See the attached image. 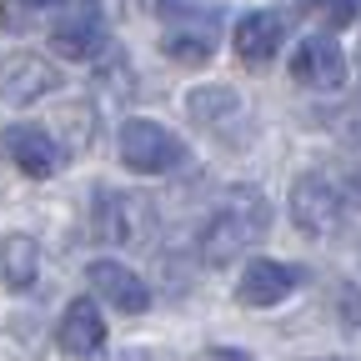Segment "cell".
<instances>
[{
    "mask_svg": "<svg viewBox=\"0 0 361 361\" xmlns=\"http://www.w3.org/2000/svg\"><path fill=\"white\" fill-rule=\"evenodd\" d=\"M266 226H271V206L256 186H231V201H226V211L201 231L196 251L206 266H231L251 241L266 236Z\"/></svg>",
    "mask_w": 361,
    "mask_h": 361,
    "instance_id": "1",
    "label": "cell"
},
{
    "mask_svg": "<svg viewBox=\"0 0 361 361\" xmlns=\"http://www.w3.org/2000/svg\"><path fill=\"white\" fill-rule=\"evenodd\" d=\"M156 221V201L141 191H96V206H90V231L111 246H151Z\"/></svg>",
    "mask_w": 361,
    "mask_h": 361,
    "instance_id": "2",
    "label": "cell"
},
{
    "mask_svg": "<svg viewBox=\"0 0 361 361\" xmlns=\"http://www.w3.org/2000/svg\"><path fill=\"white\" fill-rule=\"evenodd\" d=\"M121 161L135 176H166L186 161L180 135H171L161 121H126L121 126Z\"/></svg>",
    "mask_w": 361,
    "mask_h": 361,
    "instance_id": "3",
    "label": "cell"
},
{
    "mask_svg": "<svg viewBox=\"0 0 361 361\" xmlns=\"http://www.w3.org/2000/svg\"><path fill=\"white\" fill-rule=\"evenodd\" d=\"M346 216V201L336 191V180L326 171H311V176H296L291 186V221L301 226L306 236H331Z\"/></svg>",
    "mask_w": 361,
    "mask_h": 361,
    "instance_id": "4",
    "label": "cell"
},
{
    "mask_svg": "<svg viewBox=\"0 0 361 361\" xmlns=\"http://www.w3.org/2000/svg\"><path fill=\"white\" fill-rule=\"evenodd\" d=\"M0 151H6L11 166H16L20 176H30V180H51V176L66 166V146H61L45 126H30V121L0 130Z\"/></svg>",
    "mask_w": 361,
    "mask_h": 361,
    "instance_id": "5",
    "label": "cell"
},
{
    "mask_svg": "<svg viewBox=\"0 0 361 361\" xmlns=\"http://www.w3.org/2000/svg\"><path fill=\"white\" fill-rule=\"evenodd\" d=\"M51 45H56V56H66V61H96L106 51V16H101L96 0H75V6L56 20Z\"/></svg>",
    "mask_w": 361,
    "mask_h": 361,
    "instance_id": "6",
    "label": "cell"
},
{
    "mask_svg": "<svg viewBox=\"0 0 361 361\" xmlns=\"http://www.w3.org/2000/svg\"><path fill=\"white\" fill-rule=\"evenodd\" d=\"M61 85L56 66L35 56V51H16L0 61V96H6L11 106H35L40 96H51V90Z\"/></svg>",
    "mask_w": 361,
    "mask_h": 361,
    "instance_id": "7",
    "label": "cell"
},
{
    "mask_svg": "<svg viewBox=\"0 0 361 361\" xmlns=\"http://www.w3.org/2000/svg\"><path fill=\"white\" fill-rule=\"evenodd\" d=\"M291 80L311 90H341L346 85V56L331 35H306L291 56Z\"/></svg>",
    "mask_w": 361,
    "mask_h": 361,
    "instance_id": "8",
    "label": "cell"
},
{
    "mask_svg": "<svg viewBox=\"0 0 361 361\" xmlns=\"http://www.w3.org/2000/svg\"><path fill=\"white\" fill-rule=\"evenodd\" d=\"M301 281H306V271H301V266L261 256V261H251V266L241 271L236 296H241V306H276V301H286Z\"/></svg>",
    "mask_w": 361,
    "mask_h": 361,
    "instance_id": "9",
    "label": "cell"
},
{
    "mask_svg": "<svg viewBox=\"0 0 361 361\" xmlns=\"http://www.w3.org/2000/svg\"><path fill=\"white\" fill-rule=\"evenodd\" d=\"M101 346H106V316H101V306L90 296H75L66 306V316H61V351L90 361V356H101Z\"/></svg>",
    "mask_w": 361,
    "mask_h": 361,
    "instance_id": "10",
    "label": "cell"
},
{
    "mask_svg": "<svg viewBox=\"0 0 361 361\" xmlns=\"http://www.w3.org/2000/svg\"><path fill=\"white\" fill-rule=\"evenodd\" d=\"M90 286H96L116 311H126V316H141L146 306H151V286L135 276L130 266H121V261H90Z\"/></svg>",
    "mask_w": 361,
    "mask_h": 361,
    "instance_id": "11",
    "label": "cell"
},
{
    "mask_svg": "<svg viewBox=\"0 0 361 361\" xmlns=\"http://www.w3.org/2000/svg\"><path fill=\"white\" fill-rule=\"evenodd\" d=\"M161 51L180 66H206L211 51H216V20L201 16V11H186L166 35H161Z\"/></svg>",
    "mask_w": 361,
    "mask_h": 361,
    "instance_id": "12",
    "label": "cell"
},
{
    "mask_svg": "<svg viewBox=\"0 0 361 361\" xmlns=\"http://www.w3.org/2000/svg\"><path fill=\"white\" fill-rule=\"evenodd\" d=\"M281 35H286V20H281L276 11H251V16L236 20L231 45H236V56H241L246 66H266L271 56L281 51Z\"/></svg>",
    "mask_w": 361,
    "mask_h": 361,
    "instance_id": "13",
    "label": "cell"
},
{
    "mask_svg": "<svg viewBox=\"0 0 361 361\" xmlns=\"http://www.w3.org/2000/svg\"><path fill=\"white\" fill-rule=\"evenodd\" d=\"M0 276H6L11 291L35 286V276H40V246H35V236L11 231L6 241H0Z\"/></svg>",
    "mask_w": 361,
    "mask_h": 361,
    "instance_id": "14",
    "label": "cell"
},
{
    "mask_svg": "<svg viewBox=\"0 0 361 361\" xmlns=\"http://www.w3.org/2000/svg\"><path fill=\"white\" fill-rule=\"evenodd\" d=\"M186 111L201 126H221V121H231L241 111V96H236L231 85H196L191 96H186Z\"/></svg>",
    "mask_w": 361,
    "mask_h": 361,
    "instance_id": "15",
    "label": "cell"
},
{
    "mask_svg": "<svg viewBox=\"0 0 361 361\" xmlns=\"http://www.w3.org/2000/svg\"><path fill=\"white\" fill-rule=\"evenodd\" d=\"M61 135H66V141H61L66 156H71V151H85V141H90V106L75 101L71 111H61Z\"/></svg>",
    "mask_w": 361,
    "mask_h": 361,
    "instance_id": "16",
    "label": "cell"
},
{
    "mask_svg": "<svg viewBox=\"0 0 361 361\" xmlns=\"http://www.w3.org/2000/svg\"><path fill=\"white\" fill-rule=\"evenodd\" d=\"M326 176L336 180V191H341L346 206H361V166H336V171H326Z\"/></svg>",
    "mask_w": 361,
    "mask_h": 361,
    "instance_id": "17",
    "label": "cell"
},
{
    "mask_svg": "<svg viewBox=\"0 0 361 361\" xmlns=\"http://www.w3.org/2000/svg\"><path fill=\"white\" fill-rule=\"evenodd\" d=\"M336 311H341V326H361V286H341L336 291Z\"/></svg>",
    "mask_w": 361,
    "mask_h": 361,
    "instance_id": "18",
    "label": "cell"
},
{
    "mask_svg": "<svg viewBox=\"0 0 361 361\" xmlns=\"http://www.w3.org/2000/svg\"><path fill=\"white\" fill-rule=\"evenodd\" d=\"M361 16V0H326V20L331 25H351Z\"/></svg>",
    "mask_w": 361,
    "mask_h": 361,
    "instance_id": "19",
    "label": "cell"
},
{
    "mask_svg": "<svg viewBox=\"0 0 361 361\" xmlns=\"http://www.w3.org/2000/svg\"><path fill=\"white\" fill-rule=\"evenodd\" d=\"M141 6L151 11V16H161V20H180V16H186L191 6H186V0H141Z\"/></svg>",
    "mask_w": 361,
    "mask_h": 361,
    "instance_id": "20",
    "label": "cell"
},
{
    "mask_svg": "<svg viewBox=\"0 0 361 361\" xmlns=\"http://www.w3.org/2000/svg\"><path fill=\"white\" fill-rule=\"evenodd\" d=\"M351 141H356V151H361V126H351Z\"/></svg>",
    "mask_w": 361,
    "mask_h": 361,
    "instance_id": "21",
    "label": "cell"
},
{
    "mask_svg": "<svg viewBox=\"0 0 361 361\" xmlns=\"http://www.w3.org/2000/svg\"><path fill=\"white\" fill-rule=\"evenodd\" d=\"M311 361H341V356H311Z\"/></svg>",
    "mask_w": 361,
    "mask_h": 361,
    "instance_id": "22",
    "label": "cell"
},
{
    "mask_svg": "<svg viewBox=\"0 0 361 361\" xmlns=\"http://www.w3.org/2000/svg\"><path fill=\"white\" fill-rule=\"evenodd\" d=\"M30 6H51V0H30Z\"/></svg>",
    "mask_w": 361,
    "mask_h": 361,
    "instance_id": "23",
    "label": "cell"
}]
</instances>
